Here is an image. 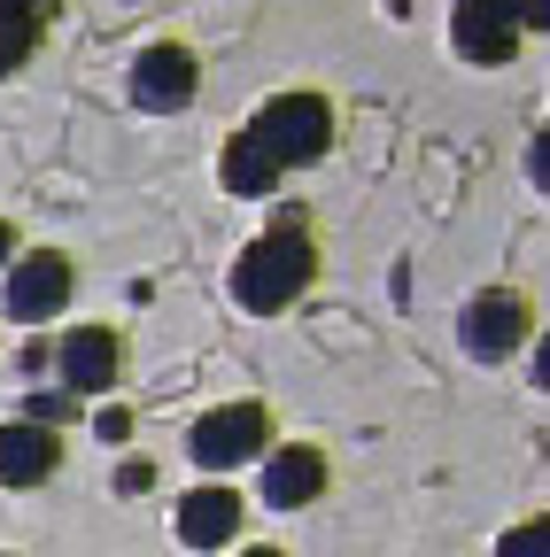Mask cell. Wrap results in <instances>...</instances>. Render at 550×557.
Here are the masks:
<instances>
[{"label":"cell","mask_w":550,"mask_h":557,"mask_svg":"<svg viewBox=\"0 0 550 557\" xmlns=\"http://www.w3.org/2000/svg\"><path fill=\"white\" fill-rule=\"evenodd\" d=\"M94 434H101V442H124V434H132V410H101Z\"/></svg>","instance_id":"e0dca14e"},{"label":"cell","mask_w":550,"mask_h":557,"mask_svg":"<svg viewBox=\"0 0 550 557\" xmlns=\"http://www.w3.org/2000/svg\"><path fill=\"white\" fill-rule=\"evenodd\" d=\"M310 278H318L310 209H280V225H271L256 248H241V263H233V302L256 310V318H271V310H288Z\"/></svg>","instance_id":"6da1fadb"},{"label":"cell","mask_w":550,"mask_h":557,"mask_svg":"<svg viewBox=\"0 0 550 557\" xmlns=\"http://www.w3.org/2000/svg\"><path fill=\"white\" fill-rule=\"evenodd\" d=\"M62 465V442H54V426H0V487H39L47 472Z\"/></svg>","instance_id":"30bf717a"},{"label":"cell","mask_w":550,"mask_h":557,"mask_svg":"<svg viewBox=\"0 0 550 557\" xmlns=\"http://www.w3.org/2000/svg\"><path fill=\"white\" fill-rule=\"evenodd\" d=\"M248 557H280V549H248Z\"/></svg>","instance_id":"d6986e66"},{"label":"cell","mask_w":550,"mask_h":557,"mask_svg":"<svg viewBox=\"0 0 550 557\" xmlns=\"http://www.w3.org/2000/svg\"><path fill=\"white\" fill-rule=\"evenodd\" d=\"M71 287H78L71 256H62V248H32V256L9 263V287H0V302H9V318L39 325V318H54L62 302H71Z\"/></svg>","instance_id":"277c9868"},{"label":"cell","mask_w":550,"mask_h":557,"mask_svg":"<svg viewBox=\"0 0 550 557\" xmlns=\"http://www.w3.org/2000/svg\"><path fill=\"white\" fill-rule=\"evenodd\" d=\"M248 139L271 156V171H288V163H318L326 148H333V109H326V94H280L256 124H248Z\"/></svg>","instance_id":"7a4b0ae2"},{"label":"cell","mask_w":550,"mask_h":557,"mask_svg":"<svg viewBox=\"0 0 550 557\" xmlns=\"http://www.w3.org/2000/svg\"><path fill=\"white\" fill-rule=\"evenodd\" d=\"M457 341L473 348L480 364H504L512 348L527 341V295H512V287L473 295V302H465V318H457Z\"/></svg>","instance_id":"8992f818"},{"label":"cell","mask_w":550,"mask_h":557,"mask_svg":"<svg viewBox=\"0 0 550 557\" xmlns=\"http://www.w3.org/2000/svg\"><path fill=\"white\" fill-rule=\"evenodd\" d=\"M218 178H225V194L256 201V194H271V178H280V171H271V156L256 148L248 132H233V139H225V163H218Z\"/></svg>","instance_id":"7c38bea8"},{"label":"cell","mask_w":550,"mask_h":557,"mask_svg":"<svg viewBox=\"0 0 550 557\" xmlns=\"http://www.w3.org/2000/svg\"><path fill=\"white\" fill-rule=\"evenodd\" d=\"M450 39L465 62H512L520 54V24L497 9H450Z\"/></svg>","instance_id":"8fae6325"},{"label":"cell","mask_w":550,"mask_h":557,"mask_svg":"<svg viewBox=\"0 0 550 557\" xmlns=\"http://www.w3.org/2000/svg\"><path fill=\"white\" fill-rule=\"evenodd\" d=\"M271 442V410L264 403H218L210 418L186 426L194 465H256V449Z\"/></svg>","instance_id":"3957f363"},{"label":"cell","mask_w":550,"mask_h":557,"mask_svg":"<svg viewBox=\"0 0 550 557\" xmlns=\"http://www.w3.org/2000/svg\"><path fill=\"white\" fill-rule=\"evenodd\" d=\"M148 487H156V465L148 457H124L117 465V496H148Z\"/></svg>","instance_id":"9a60e30c"},{"label":"cell","mask_w":550,"mask_h":557,"mask_svg":"<svg viewBox=\"0 0 550 557\" xmlns=\"http://www.w3.org/2000/svg\"><path fill=\"white\" fill-rule=\"evenodd\" d=\"M54 418H71V403H62V395H32V426H54Z\"/></svg>","instance_id":"2e32d148"},{"label":"cell","mask_w":550,"mask_h":557,"mask_svg":"<svg viewBox=\"0 0 550 557\" xmlns=\"http://www.w3.org/2000/svg\"><path fill=\"white\" fill-rule=\"evenodd\" d=\"M194 94H201V62H194V47L156 39V47L132 54V101H140V109L171 116V109H186Z\"/></svg>","instance_id":"5b68a950"},{"label":"cell","mask_w":550,"mask_h":557,"mask_svg":"<svg viewBox=\"0 0 550 557\" xmlns=\"http://www.w3.org/2000/svg\"><path fill=\"white\" fill-rule=\"evenodd\" d=\"M171 527H179L186 549H218V542H233V527H241V496H233V487H194V496H179Z\"/></svg>","instance_id":"9c48e42d"},{"label":"cell","mask_w":550,"mask_h":557,"mask_svg":"<svg viewBox=\"0 0 550 557\" xmlns=\"http://www.w3.org/2000/svg\"><path fill=\"white\" fill-rule=\"evenodd\" d=\"M117 364H124V348H117L109 325H78L71 341L54 348V372H62V387H71V395H101V387H117Z\"/></svg>","instance_id":"52a82bcc"},{"label":"cell","mask_w":550,"mask_h":557,"mask_svg":"<svg viewBox=\"0 0 550 557\" xmlns=\"http://www.w3.org/2000/svg\"><path fill=\"white\" fill-rule=\"evenodd\" d=\"M326 496V457L318 449H271L264 457V504L271 511H303V504H318Z\"/></svg>","instance_id":"ba28073f"},{"label":"cell","mask_w":550,"mask_h":557,"mask_svg":"<svg viewBox=\"0 0 550 557\" xmlns=\"http://www.w3.org/2000/svg\"><path fill=\"white\" fill-rule=\"evenodd\" d=\"M497 557H550V527H542V519H527V527H512Z\"/></svg>","instance_id":"5bb4252c"},{"label":"cell","mask_w":550,"mask_h":557,"mask_svg":"<svg viewBox=\"0 0 550 557\" xmlns=\"http://www.w3.org/2000/svg\"><path fill=\"white\" fill-rule=\"evenodd\" d=\"M39 24H47L39 9H0V78L32 62V47H39Z\"/></svg>","instance_id":"4fadbf2b"},{"label":"cell","mask_w":550,"mask_h":557,"mask_svg":"<svg viewBox=\"0 0 550 557\" xmlns=\"http://www.w3.org/2000/svg\"><path fill=\"white\" fill-rule=\"evenodd\" d=\"M0 263H16V225L0 218Z\"/></svg>","instance_id":"ac0fdd59"}]
</instances>
